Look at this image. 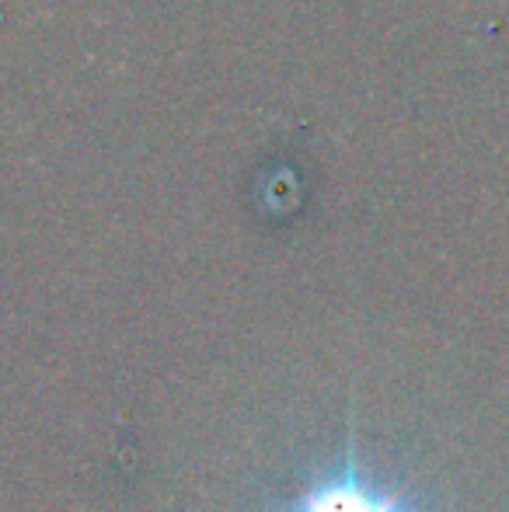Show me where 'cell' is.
Instances as JSON below:
<instances>
[{"mask_svg": "<svg viewBox=\"0 0 509 512\" xmlns=\"http://www.w3.org/2000/svg\"><path fill=\"white\" fill-rule=\"evenodd\" d=\"M290 512H415V509L405 506L398 495H387L381 488H374L349 467L339 478H328L321 485L307 488Z\"/></svg>", "mask_w": 509, "mask_h": 512, "instance_id": "1", "label": "cell"}]
</instances>
